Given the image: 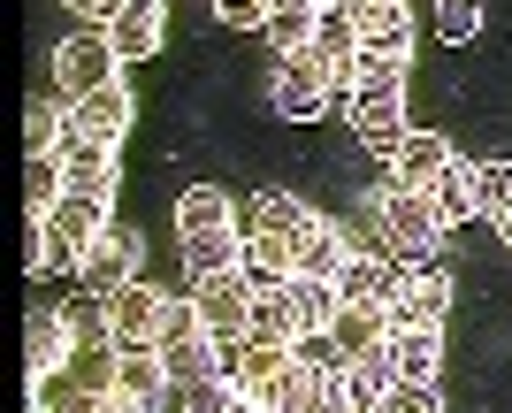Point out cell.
<instances>
[{
    "label": "cell",
    "instance_id": "cell-1",
    "mask_svg": "<svg viewBox=\"0 0 512 413\" xmlns=\"http://www.w3.org/2000/svg\"><path fill=\"white\" fill-rule=\"evenodd\" d=\"M406 69L413 54H383V46H367L360 69H352V85H344V115H352V131H360L367 153H398L406 138Z\"/></svg>",
    "mask_w": 512,
    "mask_h": 413
},
{
    "label": "cell",
    "instance_id": "cell-2",
    "mask_svg": "<svg viewBox=\"0 0 512 413\" xmlns=\"http://www.w3.org/2000/svg\"><path fill=\"white\" fill-rule=\"evenodd\" d=\"M176 238H184V268H192V276H230V268H245L237 199L214 192V184H192V192L176 199Z\"/></svg>",
    "mask_w": 512,
    "mask_h": 413
},
{
    "label": "cell",
    "instance_id": "cell-3",
    "mask_svg": "<svg viewBox=\"0 0 512 413\" xmlns=\"http://www.w3.org/2000/svg\"><path fill=\"white\" fill-rule=\"evenodd\" d=\"M39 230H46V276H85V253L100 245V230H107V199L62 192L39 215Z\"/></svg>",
    "mask_w": 512,
    "mask_h": 413
},
{
    "label": "cell",
    "instance_id": "cell-4",
    "mask_svg": "<svg viewBox=\"0 0 512 413\" xmlns=\"http://www.w3.org/2000/svg\"><path fill=\"white\" fill-rule=\"evenodd\" d=\"M268 100H276L283 123H321V115H329V100H337V69L321 62L314 46H299V54H276Z\"/></svg>",
    "mask_w": 512,
    "mask_h": 413
},
{
    "label": "cell",
    "instance_id": "cell-5",
    "mask_svg": "<svg viewBox=\"0 0 512 413\" xmlns=\"http://www.w3.org/2000/svg\"><path fill=\"white\" fill-rule=\"evenodd\" d=\"M375 230H383L390 261H428V253L444 245V222H436L428 192H398V184L375 192Z\"/></svg>",
    "mask_w": 512,
    "mask_h": 413
},
{
    "label": "cell",
    "instance_id": "cell-6",
    "mask_svg": "<svg viewBox=\"0 0 512 413\" xmlns=\"http://www.w3.org/2000/svg\"><path fill=\"white\" fill-rule=\"evenodd\" d=\"M383 314H390V329H444L451 276L436 261H398V276H390V291H383Z\"/></svg>",
    "mask_w": 512,
    "mask_h": 413
},
{
    "label": "cell",
    "instance_id": "cell-7",
    "mask_svg": "<svg viewBox=\"0 0 512 413\" xmlns=\"http://www.w3.org/2000/svg\"><path fill=\"white\" fill-rule=\"evenodd\" d=\"M123 77V54L107 46V31H69L62 46H54V85H62V100H85V92L115 85Z\"/></svg>",
    "mask_w": 512,
    "mask_h": 413
},
{
    "label": "cell",
    "instance_id": "cell-8",
    "mask_svg": "<svg viewBox=\"0 0 512 413\" xmlns=\"http://www.w3.org/2000/svg\"><path fill=\"white\" fill-rule=\"evenodd\" d=\"M192 314H199V329H207L214 345H222V337H245V322H253V283H245V268H230V276H192Z\"/></svg>",
    "mask_w": 512,
    "mask_h": 413
},
{
    "label": "cell",
    "instance_id": "cell-9",
    "mask_svg": "<svg viewBox=\"0 0 512 413\" xmlns=\"http://www.w3.org/2000/svg\"><path fill=\"white\" fill-rule=\"evenodd\" d=\"M161 322H169V299L153 283H123L107 299V329H115V352H161Z\"/></svg>",
    "mask_w": 512,
    "mask_h": 413
},
{
    "label": "cell",
    "instance_id": "cell-10",
    "mask_svg": "<svg viewBox=\"0 0 512 413\" xmlns=\"http://www.w3.org/2000/svg\"><path fill=\"white\" fill-rule=\"evenodd\" d=\"M451 161H459V153H451V138H436V131H406V138H398V153L383 161V169H390L383 184H398V192H428V184H436Z\"/></svg>",
    "mask_w": 512,
    "mask_h": 413
},
{
    "label": "cell",
    "instance_id": "cell-11",
    "mask_svg": "<svg viewBox=\"0 0 512 413\" xmlns=\"http://www.w3.org/2000/svg\"><path fill=\"white\" fill-rule=\"evenodd\" d=\"M69 352H77L69 314H31V322H23V375H31V391L54 383V375L69 368Z\"/></svg>",
    "mask_w": 512,
    "mask_h": 413
},
{
    "label": "cell",
    "instance_id": "cell-12",
    "mask_svg": "<svg viewBox=\"0 0 512 413\" xmlns=\"http://www.w3.org/2000/svg\"><path fill=\"white\" fill-rule=\"evenodd\" d=\"M161 39H169V0H123V16L107 23V46L123 62H153Z\"/></svg>",
    "mask_w": 512,
    "mask_h": 413
},
{
    "label": "cell",
    "instance_id": "cell-13",
    "mask_svg": "<svg viewBox=\"0 0 512 413\" xmlns=\"http://www.w3.org/2000/svg\"><path fill=\"white\" fill-rule=\"evenodd\" d=\"M107 391L130 398V406L161 413V391H176L169 383V360L161 352H107Z\"/></svg>",
    "mask_w": 512,
    "mask_h": 413
},
{
    "label": "cell",
    "instance_id": "cell-14",
    "mask_svg": "<svg viewBox=\"0 0 512 413\" xmlns=\"http://www.w3.org/2000/svg\"><path fill=\"white\" fill-rule=\"evenodd\" d=\"M130 268H138V230H130V222H107L100 245L85 253V283H92V299H115L123 283H138Z\"/></svg>",
    "mask_w": 512,
    "mask_h": 413
},
{
    "label": "cell",
    "instance_id": "cell-15",
    "mask_svg": "<svg viewBox=\"0 0 512 413\" xmlns=\"http://www.w3.org/2000/svg\"><path fill=\"white\" fill-rule=\"evenodd\" d=\"M69 131H77V138H100V146H123V131H130V85L115 77V85L69 100Z\"/></svg>",
    "mask_w": 512,
    "mask_h": 413
},
{
    "label": "cell",
    "instance_id": "cell-16",
    "mask_svg": "<svg viewBox=\"0 0 512 413\" xmlns=\"http://www.w3.org/2000/svg\"><path fill=\"white\" fill-rule=\"evenodd\" d=\"M329 337H337L344 360H367V352H383L390 345V314L375 299H344L337 306V322H329Z\"/></svg>",
    "mask_w": 512,
    "mask_h": 413
},
{
    "label": "cell",
    "instance_id": "cell-17",
    "mask_svg": "<svg viewBox=\"0 0 512 413\" xmlns=\"http://www.w3.org/2000/svg\"><path fill=\"white\" fill-rule=\"evenodd\" d=\"M352 23H360V46L413 54V16H406V0H352Z\"/></svg>",
    "mask_w": 512,
    "mask_h": 413
},
{
    "label": "cell",
    "instance_id": "cell-18",
    "mask_svg": "<svg viewBox=\"0 0 512 413\" xmlns=\"http://www.w3.org/2000/svg\"><path fill=\"white\" fill-rule=\"evenodd\" d=\"M62 169H69V192L115 199V146H100V138H77V131H69V146H62Z\"/></svg>",
    "mask_w": 512,
    "mask_h": 413
},
{
    "label": "cell",
    "instance_id": "cell-19",
    "mask_svg": "<svg viewBox=\"0 0 512 413\" xmlns=\"http://www.w3.org/2000/svg\"><path fill=\"white\" fill-rule=\"evenodd\" d=\"M314 54L329 69H337V85H352V69H360V23H352V8H321V23H314Z\"/></svg>",
    "mask_w": 512,
    "mask_h": 413
},
{
    "label": "cell",
    "instance_id": "cell-20",
    "mask_svg": "<svg viewBox=\"0 0 512 413\" xmlns=\"http://www.w3.org/2000/svg\"><path fill=\"white\" fill-rule=\"evenodd\" d=\"M390 360H398V383H436L444 375V337L436 329H390Z\"/></svg>",
    "mask_w": 512,
    "mask_h": 413
},
{
    "label": "cell",
    "instance_id": "cell-21",
    "mask_svg": "<svg viewBox=\"0 0 512 413\" xmlns=\"http://www.w3.org/2000/svg\"><path fill=\"white\" fill-rule=\"evenodd\" d=\"M390 391H398V360H390V345L367 352V360H344V398H352L360 413H375Z\"/></svg>",
    "mask_w": 512,
    "mask_h": 413
},
{
    "label": "cell",
    "instance_id": "cell-22",
    "mask_svg": "<svg viewBox=\"0 0 512 413\" xmlns=\"http://www.w3.org/2000/svg\"><path fill=\"white\" fill-rule=\"evenodd\" d=\"M283 375H291V345H253V337H245V368H237V391L260 398V406H276Z\"/></svg>",
    "mask_w": 512,
    "mask_h": 413
},
{
    "label": "cell",
    "instance_id": "cell-23",
    "mask_svg": "<svg viewBox=\"0 0 512 413\" xmlns=\"http://www.w3.org/2000/svg\"><path fill=\"white\" fill-rule=\"evenodd\" d=\"M314 207H306V199H291V192H260L253 199V230H268V238H291V253H299V238L306 230H314Z\"/></svg>",
    "mask_w": 512,
    "mask_h": 413
},
{
    "label": "cell",
    "instance_id": "cell-24",
    "mask_svg": "<svg viewBox=\"0 0 512 413\" xmlns=\"http://www.w3.org/2000/svg\"><path fill=\"white\" fill-rule=\"evenodd\" d=\"M283 291H291V314H299V337H306V329H329V322H337V306H344V291H337L329 276H291Z\"/></svg>",
    "mask_w": 512,
    "mask_h": 413
},
{
    "label": "cell",
    "instance_id": "cell-25",
    "mask_svg": "<svg viewBox=\"0 0 512 413\" xmlns=\"http://www.w3.org/2000/svg\"><path fill=\"white\" fill-rule=\"evenodd\" d=\"M245 337L253 345H291L299 337V314H291V291H253V322H245Z\"/></svg>",
    "mask_w": 512,
    "mask_h": 413
},
{
    "label": "cell",
    "instance_id": "cell-26",
    "mask_svg": "<svg viewBox=\"0 0 512 413\" xmlns=\"http://www.w3.org/2000/svg\"><path fill=\"white\" fill-rule=\"evenodd\" d=\"M390 276H398V261H390V253H344L337 291H344V299H375V306H383Z\"/></svg>",
    "mask_w": 512,
    "mask_h": 413
},
{
    "label": "cell",
    "instance_id": "cell-27",
    "mask_svg": "<svg viewBox=\"0 0 512 413\" xmlns=\"http://www.w3.org/2000/svg\"><path fill=\"white\" fill-rule=\"evenodd\" d=\"M428 207H436V222H444V230L474 222V169H467V161H451V169L428 184Z\"/></svg>",
    "mask_w": 512,
    "mask_h": 413
},
{
    "label": "cell",
    "instance_id": "cell-28",
    "mask_svg": "<svg viewBox=\"0 0 512 413\" xmlns=\"http://www.w3.org/2000/svg\"><path fill=\"white\" fill-rule=\"evenodd\" d=\"M344 253H352V245H344V230H337V222H314V230L299 238V276H329V283H337Z\"/></svg>",
    "mask_w": 512,
    "mask_h": 413
},
{
    "label": "cell",
    "instance_id": "cell-29",
    "mask_svg": "<svg viewBox=\"0 0 512 413\" xmlns=\"http://www.w3.org/2000/svg\"><path fill=\"white\" fill-rule=\"evenodd\" d=\"M314 23H321L314 0H276V16H268V39H276V54H299V46H314Z\"/></svg>",
    "mask_w": 512,
    "mask_h": 413
},
{
    "label": "cell",
    "instance_id": "cell-30",
    "mask_svg": "<svg viewBox=\"0 0 512 413\" xmlns=\"http://www.w3.org/2000/svg\"><path fill=\"white\" fill-rule=\"evenodd\" d=\"M23 146H31V153H62L69 146V100H31V115H23Z\"/></svg>",
    "mask_w": 512,
    "mask_h": 413
},
{
    "label": "cell",
    "instance_id": "cell-31",
    "mask_svg": "<svg viewBox=\"0 0 512 413\" xmlns=\"http://www.w3.org/2000/svg\"><path fill=\"white\" fill-rule=\"evenodd\" d=\"M62 192H69L62 153H31V161H23V199H31V215H46V207H54Z\"/></svg>",
    "mask_w": 512,
    "mask_h": 413
},
{
    "label": "cell",
    "instance_id": "cell-32",
    "mask_svg": "<svg viewBox=\"0 0 512 413\" xmlns=\"http://www.w3.org/2000/svg\"><path fill=\"white\" fill-rule=\"evenodd\" d=\"M474 215H512V161H474Z\"/></svg>",
    "mask_w": 512,
    "mask_h": 413
},
{
    "label": "cell",
    "instance_id": "cell-33",
    "mask_svg": "<svg viewBox=\"0 0 512 413\" xmlns=\"http://www.w3.org/2000/svg\"><path fill=\"white\" fill-rule=\"evenodd\" d=\"M237 406H245V391H237L230 375H207V383L184 391V413H237Z\"/></svg>",
    "mask_w": 512,
    "mask_h": 413
},
{
    "label": "cell",
    "instance_id": "cell-34",
    "mask_svg": "<svg viewBox=\"0 0 512 413\" xmlns=\"http://www.w3.org/2000/svg\"><path fill=\"white\" fill-rule=\"evenodd\" d=\"M62 314H69V329H77V345H115V329H107V299H69Z\"/></svg>",
    "mask_w": 512,
    "mask_h": 413
},
{
    "label": "cell",
    "instance_id": "cell-35",
    "mask_svg": "<svg viewBox=\"0 0 512 413\" xmlns=\"http://www.w3.org/2000/svg\"><path fill=\"white\" fill-rule=\"evenodd\" d=\"M436 31H444L451 46H467L474 31H482V0H436Z\"/></svg>",
    "mask_w": 512,
    "mask_h": 413
},
{
    "label": "cell",
    "instance_id": "cell-36",
    "mask_svg": "<svg viewBox=\"0 0 512 413\" xmlns=\"http://www.w3.org/2000/svg\"><path fill=\"white\" fill-rule=\"evenodd\" d=\"M214 16H222V31H268L276 0H214Z\"/></svg>",
    "mask_w": 512,
    "mask_h": 413
},
{
    "label": "cell",
    "instance_id": "cell-37",
    "mask_svg": "<svg viewBox=\"0 0 512 413\" xmlns=\"http://www.w3.org/2000/svg\"><path fill=\"white\" fill-rule=\"evenodd\" d=\"M375 413H444V406H436V383H398Z\"/></svg>",
    "mask_w": 512,
    "mask_h": 413
},
{
    "label": "cell",
    "instance_id": "cell-38",
    "mask_svg": "<svg viewBox=\"0 0 512 413\" xmlns=\"http://www.w3.org/2000/svg\"><path fill=\"white\" fill-rule=\"evenodd\" d=\"M54 413H115V391H62V383H54Z\"/></svg>",
    "mask_w": 512,
    "mask_h": 413
},
{
    "label": "cell",
    "instance_id": "cell-39",
    "mask_svg": "<svg viewBox=\"0 0 512 413\" xmlns=\"http://www.w3.org/2000/svg\"><path fill=\"white\" fill-rule=\"evenodd\" d=\"M62 8H69L77 23H85V31H107V23L123 16V0H62Z\"/></svg>",
    "mask_w": 512,
    "mask_h": 413
},
{
    "label": "cell",
    "instance_id": "cell-40",
    "mask_svg": "<svg viewBox=\"0 0 512 413\" xmlns=\"http://www.w3.org/2000/svg\"><path fill=\"white\" fill-rule=\"evenodd\" d=\"M497 238H505V253H512V215H505V222H497Z\"/></svg>",
    "mask_w": 512,
    "mask_h": 413
},
{
    "label": "cell",
    "instance_id": "cell-41",
    "mask_svg": "<svg viewBox=\"0 0 512 413\" xmlns=\"http://www.w3.org/2000/svg\"><path fill=\"white\" fill-rule=\"evenodd\" d=\"M314 8H352V0H314Z\"/></svg>",
    "mask_w": 512,
    "mask_h": 413
}]
</instances>
